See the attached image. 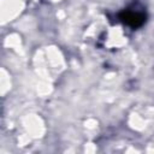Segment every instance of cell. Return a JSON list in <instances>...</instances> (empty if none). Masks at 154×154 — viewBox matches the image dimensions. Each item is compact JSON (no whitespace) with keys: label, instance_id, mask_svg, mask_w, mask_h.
Segmentation results:
<instances>
[{"label":"cell","instance_id":"obj_1","mask_svg":"<svg viewBox=\"0 0 154 154\" xmlns=\"http://www.w3.org/2000/svg\"><path fill=\"white\" fill-rule=\"evenodd\" d=\"M120 19L124 23H126V24H129V25H131L134 28H137V26H140V25H142L144 23L146 16H144V13L138 12V11L135 12V11L126 10L120 14Z\"/></svg>","mask_w":154,"mask_h":154}]
</instances>
